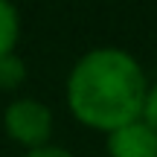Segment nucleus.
Masks as SVG:
<instances>
[{
    "label": "nucleus",
    "mask_w": 157,
    "mask_h": 157,
    "mask_svg": "<svg viewBox=\"0 0 157 157\" xmlns=\"http://www.w3.org/2000/svg\"><path fill=\"white\" fill-rule=\"evenodd\" d=\"M148 82L137 58L117 47L84 52L70 70L67 102L78 122L99 131H117L143 119Z\"/></svg>",
    "instance_id": "1"
},
{
    "label": "nucleus",
    "mask_w": 157,
    "mask_h": 157,
    "mask_svg": "<svg viewBox=\"0 0 157 157\" xmlns=\"http://www.w3.org/2000/svg\"><path fill=\"white\" fill-rule=\"evenodd\" d=\"M3 125H6V134L15 143L35 151V148H44L52 134V113L44 102L15 99L3 111Z\"/></svg>",
    "instance_id": "2"
},
{
    "label": "nucleus",
    "mask_w": 157,
    "mask_h": 157,
    "mask_svg": "<svg viewBox=\"0 0 157 157\" xmlns=\"http://www.w3.org/2000/svg\"><path fill=\"white\" fill-rule=\"evenodd\" d=\"M108 157H157V134L143 119L108 134Z\"/></svg>",
    "instance_id": "3"
},
{
    "label": "nucleus",
    "mask_w": 157,
    "mask_h": 157,
    "mask_svg": "<svg viewBox=\"0 0 157 157\" xmlns=\"http://www.w3.org/2000/svg\"><path fill=\"white\" fill-rule=\"evenodd\" d=\"M17 35H21V17H17L12 3L0 0V58L15 50Z\"/></svg>",
    "instance_id": "4"
},
{
    "label": "nucleus",
    "mask_w": 157,
    "mask_h": 157,
    "mask_svg": "<svg viewBox=\"0 0 157 157\" xmlns=\"http://www.w3.org/2000/svg\"><path fill=\"white\" fill-rule=\"evenodd\" d=\"M23 82H26V64L15 52L3 56L0 58V90H17Z\"/></svg>",
    "instance_id": "5"
},
{
    "label": "nucleus",
    "mask_w": 157,
    "mask_h": 157,
    "mask_svg": "<svg viewBox=\"0 0 157 157\" xmlns=\"http://www.w3.org/2000/svg\"><path fill=\"white\" fill-rule=\"evenodd\" d=\"M143 122L157 134V84L148 87V96H146V108H143Z\"/></svg>",
    "instance_id": "6"
},
{
    "label": "nucleus",
    "mask_w": 157,
    "mask_h": 157,
    "mask_svg": "<svg viewBox=\"0 0 157 157\" xmlns=\"http://www.w3.org/2000/svg\"><path fill=\"white\" fill-rule=\"evenodd\" d=\"M26 157H73L67 151V148H58V146H44V148H35V151H29Z\"/></svg>",
    "instance_id": "7"
}]
</instances>
